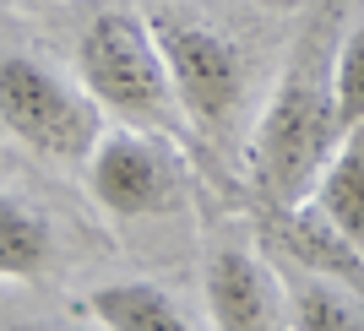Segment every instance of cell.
I'll use <instances>...</instances> for the list:
<instances>
[{
    "mask_svg": "<svg viewBox=\"0 0 364 331\" xmlns=\"http://www.w3.org/2000/svg\"><path fill=\"white\" fill-rule=\"evenodd\" d=\"M60 261V223L28 196H0V283H38Z\"/></svg>",
    "mask_w": 364,
    "mask_h": 331,
    "instance_id": "8",
    "label": "cell"
},
{
    "mask_svg": "<svg viewBox=\"0 0 364 331\" xmlns=\"http://www.w3.org/2000/svg\"><path fill=\"white\" fill-rule=\"evenodd\" d=\"M0 131L22 152L44 163H87L104 136V109L76 71H60L44 49L6 44L0 49Z\"/></svg>",
    "mask_w": 364,
    "mask_h": 331,
    "instance_id": "4",
    "label": "cell"
},
{
    "mask_svg": "<svg viewBox=\"0 0 364 331\" xmlns=\"http://www.w3.org/2000/svg\"><path fill=\"white\" fill-rule=\"evenodd\" d=\"M82 315L109 331H191L196 315L185 310L174 288L152 283V277H120V283H98L82 299Z\"/></svg>",
    "mask_w": 364,
    "mask_h": 331,
    "instance_id": "7",
    "label": "cell"
},
{
    "mask_svg": "<svg viewBox=\"0 0 364 331\" xmlns=\"http://www.w3.org/2000/svg\"><path fill=\"white\" fill-rule=\"evenodd\" d=\"M283 293H289V326L299 331H364V288L321 271L277 266Z\"/></svg>",
    "mask_w": 364,
    "mask_h": 331,
    "instance_id": "9",
    "label": "cell"
},
{
    "mask_svg": "<svg viewBox=\"0 0 364 331\" xmlns=\"http://www.w3.org/2000/svg\"><path fill=\"white\" fill-rule=\"evenodd\" d=\"M147 22L164 49L174 98L191 120L196 152H213V158L245 152L256 109L267 98L256 44H245V33L223 28L218 16L185 11V6H147Z\"/></svg>",
    "mask_w": 364,
    "mask_h": 331,
    "instance_id": "2",
    "label": "cell"
},
{
    "mask_svg": "<svg viewBox=\"0 0 364 331\" xmlns=\"http://www.w3.org/2000/svg\"><path fill=\"white\" fill-rule=\"evenodd\" d=\"M28 6H55V0H28Z\"/></svg>",
    "mask_w": 364,
    "mask_h": 331,
    "instance_id": "13",
    "label": "cell"
},
{
    "mask_svg": "<svg viewBox=\"0 0 364 331\" xmlns=\"http://www.w3.org/2000/svg\"><path fill=\"white\" fill-rule=\"evenodd\" d=\"M310 201L364 250V120L337 136L332 158L321 163L316 185H310Z\"/></svg>",
    "mask_w": 364,
    "mask_h": 331,
    "instance_id": "10",
    "label": "cell"
},
{
    "mask_svg": "<svg viewBox=\"0 0 364 331\" xmlns=\"http://www.w3.org/2000/svg\"><path fill=\"white\" fill-rule=\"evenodd\" d=\"M245 6H261V11H299L304 0H245Z\"/></svg>",
    "mask_w": 364,
    "mask_h": 331,
    "instance_id": "12",
    "label": "cell"
},
{
    "mask_svg": "<svg viewBox=\"0 0 364 331\" xmlns=\"http://www.w3.org/2000/svg\"><path fill=\"white\" fill-rule=\"evenodd\" d=\"M201 304L218 331H277L289 326L283 271L256 239V223H223L207 239L201 261Z\"/></svg>",
    "mask_w": 364,
    "mask_h": 331,
    "instance_id": "6",
    "label": "cell"
},
{
    "mask_svg": "<svg viewBox=\"0 0 364 331\" xmlns=\"http://www.w3.org/2000/svg\"><path fill=\"white\" fill-rule=\"evenodd\" d=\"M359 0H304L294 38L283 44V65L267 82L256 109L250 141H245V185L256 207H289L304 201L321 163L337 147V92L332 60L343 22Z\"/></svg>",
    "mask_w": 364,
    "mask_h": 331,
    "instance_id": "1",
    "label": "cell"
},
{
    "mask_svg": "<svg viewBox=\"0 0 364 331\" xmlns=\"http://www.w3.org/2000/svg\"><path fill=\"white\" fill-rule=\"evenodd\" d=\"M82 180H87L92 207L114 223L180 217L196 196L185 141H174L164 131H141V125H120V131L98 136V147L82 163Z\"/></svg>",
    "mask_w": 364,
    "mask_h": 331,
    "instance_id": "5",
    "label": "cell"
},
{
    "mask_svg": "<svg viewBox=\"0 0 364 331\" xmlns=\"http://www.w3.org/2000/svg\"><path fill=\"white\" fill-rule=\"evenodd\" d=\"M332 92H337V136L364 120V6H353L337 38L332 60Z\"/></svg>",
    "mask_w": 364,
    "mask_h": 331,
    "instance_id": "11",
    "label": "cell"
},
{
    "mask_svg": "<svg viewBox=\"0 0 364 331\" xmlns=\"http://www.w3.org/2000/svg\"><path fill=\"white\" fill-rule=\"evenodd\" d=\"M71 71L98 98V109L114 114L120 125L164 131L174 141H185V147H196L191 120H185L180 98H174V82H168L164 49L152 38L147 11L120 6V0L92 6L71 38Z\"/></svg>",
    "mask_w": 364,
    "mask_h": 331,
    "instance_id": "3",
    "label": "cell"
}]
</instances>
